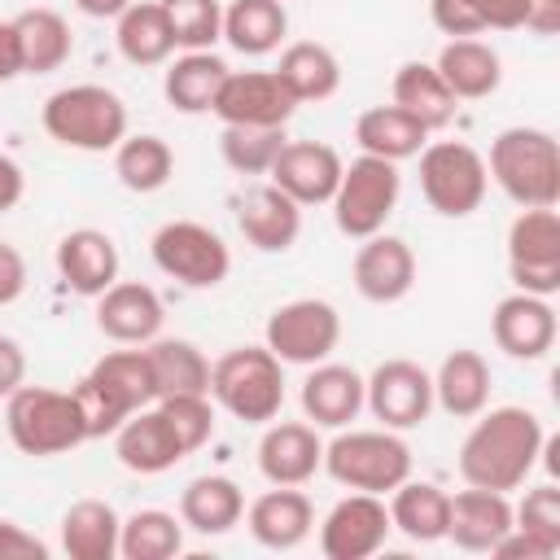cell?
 <instances>
[{"label": "cell", "mask_w": 560, "mask_h": 560, "mask_svg": "<svg viewBox=\"0 0 560 560\" xmlns=\"http://www.w3.org/2000/svg\"><path fill=\"white\" fill-rule=\"evenodd\" d=\"M22 74V52H18V31H13V18L0 22V83L18 79Z\"/></svg>", "instance_id": "f5cc1de1"}, {"label": "cell", "mask_w": 560, "mask_h": 560, "mask_svg": "<svg viewBox=\"0 0 560 560\" xmlns=\"http://www.w3.org/2000/svg\"><path fill=\"white\" fill-rule=\"evenodd\" d=\"M389 525L411 542H442L446 538V512L451 494L438 481H402L389 490Z\"/></svg>", "instance_id": "836d02e7"}, {"label": "cell", "mask_w": 560, "mask_h": 560, "mask_svg": "<svg viewBox=\"0 0 560 560\" xmlns=\"http://www.w3.org/2000/svg\"><path fill=\"white\" fill-rule=\"evenodd\" d=\"M429 376H433V402H438L446 416L472 420L477 411L490 407V363H486L481 350L459 346V350H451V354L438 363V372H429Z\"/></svg>", "instance_id": "83f0119b"}, {"label": "cell", "mask_w": 560, "mask_h": 560, "mask_svg": "<svg viewBox=\"0 0 560 560\" xmlns=\"http://www.w3.org/2000/svg\"><path fill=\"white\" fill-rule=\"evenodd\" d=\"M542 420L529 407H490L472 416L459 442V477L481 490H521L542 455Z\"/></svg>", "instance_id": "6da1fadb"}, {"label": "cell", "mask_w": 560, "mask_h": 560, "mask_svg": "<svg viewBox=\"0 0 560 560\" xmlns=\"http://www.w3.org/2000/svg\"><path fill=\"white\" fill-rule=\"evenodd\" d=\"M525 31L534 35H556L560 31V0H529V22Z\"/></svg>", "instance_id": "db71d44e"}, {"label": "cell", "mask_w": 560, "mask_h": 560, "mask_svg": "<svg viewBox=\"0 0 560 560\" xmlns=\"http://www.w3.org/2000/svg\"><path fill=\"white\" fill-rule=\"evenodd\" d=\"M4 429L9 442L31 459L66 455L79 442H88V420L74 389L26 385V381L4 398Z\"/></svg>", "instance_id": "7a4b0ae2"}, {"label": "cell", "mask_w": 560, "mask_h": 560, "mask_svg": "<svg viewBox=\"0 0 560 560\" xmlns=\"http://www.w3.org/2000/svg\"><path fill=\"white\" fill-rule=\"evenodd\" d=\"M389 101L398 109H407L424 131H442L455 118V109H459L455 92L442 83V74L433 70V61H402L394 70Z\"/></svg>", "instance_id": "4dcf8cb0"}, {"label": "cell", "mask_w": 560, "mask_h": 560, "mask_svg": "<svg viewBox=\"0 0 560 560\" xmlns=\"http://www.w3.org/2000/svg\"><path fill=\"white\" fill-rule=\"evenodd\" d=\"M512 525L542 538L551 551H560V490L551 481L525 490V499L512 503Z\"/></svg>", "instance_id": "bcb514c9"}, {"label": "cell", "mask_w": 560, "mask_h": 560, "mask_svg": "<svg viewBox=\"0 0 560 560\" xmlns=\"http://www.w3.org/2000/svg\"><path fill=\"white\" fill-rule=\"evenodd\" d=\"M490 337L508 359L534 363L556 346V311L547 298L516 289V293L499 298V306L490 315Z\"/></svg>", "instance_id": "44dd1931"}, {"label": "cell", "mask_w": 560, "mask_h": 560, "mask_svg": "<svg viewBox=\"0 0 560 560\" xmlns=\"http://www.w3.org/2000/svg\"><path fill=\"white\" fill-rule=\"evenodd\" d=\"M26 381V350L9 332H0V402Z\"/></svg>", "instance_id": "f907efd6"}, {"label": "cell", "mask_w": 560, "mask_h": 560, "mask_svg": "<svg viewBox=\"0 0 560 560\" xmlns=\"http://www.w3.org/2000/svg\"><path fill=\"white\" fill-rule=\"evenodd\" d=\"M48 556H52V547L39 534L0 516V560H48Z\"/></svg>", "instance_id": "7dc6e473"}, {"label": "cell", "mask_w": 560, "mask_h": 560, "mask_svg": "<svg viewBox=\"0 0 560 560\" xmlns=\"http://www.w3.org/2000/svg\"><path fill=\"white\" fill-rule=\"evenodd\" d=\"M158 407L175 424L188 455L214 438V398L210 394H171V398H158Z\"/></svg>", "instance_id": "f6af8a7d"}, {"label": "cell", "mask_w": 560, "mask_h": 560, "mask_svg": "<svg viewBox=\"0 0 560 560\" xmlns=\"http://www.w3.org/2000/svg\"><path fill=\"white\" fill-rule=\"evenodd\" d=\"M114 175H118V184L127 188V192H158V188H166L171 184V175H175V153H171V144L162 140V136H153V131H140V136H122L118 140V149H114Z\"/></svg>", "instance_id": "60d3db41"}, {"label": "cell", "mask_w": 560, "mask_h": 560, "mask_svg": "<svg viewBox=\"0 0 560 560\" xmlns=\"http://www.w3.org/2000/svg\"><path fill=\"white\" fill-rule=\"evenodd\" d=\"M228 61L210 48H197V52H179L175 61H166V74H162V96L171 109L179 114H210L214 109V96L228 79Z\"/></svg>", "instance_id": "f546056e"}, {"label": "cell", "mask_w": 560, "mask_h": 560, "mask_svg": "<svg viewBox=\"0 0 560 560\" xmlns=\"http://www.w3.org/2000/svg\"><path fill=\"white\" fill-rule=\"evenodd\" d=\"M114 455L127 472H140V477H158V472H171L179 459H188L175 424L162 416L158 402L131 411L118 429H114Z\"/></svg>", "instance_id": "ac0fdd59"}, {"label": "cell", "mask_w": 560, "mask_h": 560, "mask_svg": "<svg viewBox=\"0 0 560 560\" xmlns=\"http://www.w3.org/2000/svg\"><path fill=\"white\" fill-rule=\"evenodd\" d=\"M57 276L79 298H101L118 280V245L101 228H74L57 241Z\"/></svg>", "instance_id": "cb8c5ba5"}, {"label": "cell", "mask_w": 560, "mask_h": 560, "mask_svg": "<svg viewBox=\"0 0 560 560\" xmlns=\"http://www.w3.org/2000/svg\"><path fill=\"white\" fill-rule=\"evenodd\" d=\"M22 293H26V258L9 241H0V306H13Z\"/></svg>", "instance_id": "681fc988"}, {"label": "cell", "mask_w": 560, "mask_h": 560, "mask_svg": "<svg viewBox=\"0 0 560 560\" xmlns=\"http://www.w3.org/2000/svg\"><path fill=\"white\" fill-rule=\"evenodd\" d=\"M490 556H499V560H551L556 551L542 542V538H534V534H525V529H508L494 547H490Z\"/></svg>", "instance_id": "c3c4849f"}, {"label": "cell", "mask_w": 560, "mask_h": 560, "mask_svg": "<svg viewBox=\"0 0 560 560\" xmlns=\"http://www.w3.org/2000/svg\"><path fill=\"white\" fill-rule=\"evenodd\" d=\"M149 354V372H153V394L171 398V394H210V359L184 341V337H153L144 341Z\"/></svg>", "instance_id": "ab89813d"}, {"label": "cell", "mask_w": 560, "mask_h": 560, "mask_svg": "<svg viewBox=\"0 0 560 560\" xmlns=\"http://www.w3.org/2000/svg\"><path fill=\"white\" fill-rule=\"evenodd\" d=\"M293 109L298 101L276 79V70H228L210 114L223 127H284Z\"/></svg>", "instance_id": "9a60e30c"}, {"label": "cell", "mask_w": 560, "mask_h": 560, "mask_svg": "<svg viewBox=\"0 0 560 560\" xmlns=\"http://www.w3.org/2000/svg\"><path fill=\"white\" fill-rule=\"evenodd\" d=\"M210 398L232 420L271 424L284 407V363L267 346H232L210 363Z\"/></svg>", "instance_id": "277c9868"}, {"label": "cell", "mask_w": 560, "mask_h": 560, "mask_svg": "<svg viewBox=\"0 0 560 560\" xmlns=\"http://www.w3.org/2000/svg\"><path fill=\"white\" fill-rule=\"evenodd\" d=\"M166 9L175 48L197 52V48H214L223 39V4L219 0H158Z\"/></svg>", "instance_id": "ee69618b"}, {"label": "cell", "mask_w": 560, "mask_h": 560, "mask_svg": "<svg viewBox=\"0 0 560 560\" xmlns=\"http://www.w3.org/2000/svg\"><path fill=\"white\" fill-rule=\"evenodd\" d=\"M508 276L521 293L551 298L560 289V214L556 206H525L508 223Z\"/></svg>", "instance_id": "8fae6325"}, {"label": "cell", "mask_w": 560, "mask_h": 560, "mask_svg": "<svg viewBox=\"0 0 560 560\" xmlns=\"http://www.w3.org/2000/svg\"><path fill=\"white\" fill-rule=\"evenodd\" d=\"M241 516H245V490L232 477L206 472V477H192L179 494V521H184V529H192L201 538H219V534L236 529Z\"/></svg>", "instance_id": "f1b7e54d"}, {"label": "cell", "mask_w": 560, "mask_h": 560, "mask_svg": "<svg viewBox=\"0 0 560 560\" xmlns=\"http://www.w3.org/2000/svg\"><path fill=\"white\" fill-rule=\"evenodd\" d=\"M486 175L521 210L525 206H556L560 201V144L542 127H503L490 140Z\"/></svg>", "instance_id": "3957f363"}, {"label": "cell", "mask_w": 560, "mask_h": 560, "mask_svg": "<svg viewBox=\"0 0 560 560\" xmlns=\"http://www.w3.org/2000/svg\"><path fill=\"white\" fill-rule=\"evenodd\" d=\"M363 411V376L346 363H311L302 381V416L315 429H346Z\"/></svg>", "instance_id": "d4e9b609"}, {"label": "cell", "mask_w": 560, "mask_h": 560, "mask_svg": "<svg viewBox=\"0 0 560 560\" xmlns=\"http://www.w3.org/2000/svg\"><path fill=\"white\" fill-rule=\"evenodd\" d=\"M236 228L258 254H284L302 236V206L267 179L236 197Z\"/></svg>", "instance_id": "ffe728a7"}, {"label": "cell", "mask_w": 560, "mask_h": 560, "mask_svg": "<svg viewBox=\"0 0 560 560\" xmlns=\"http://www.w3.org/2000/svg\"><path fill=\"white\" fill-rule=\"evenodd\" d=\"M284 140V127H223L219 153L236 175H267Z\"/></svg>", "instance_id": "7bdbcfd3"}, {"label": "cell", "mask_w": 560, "mask_h": 560, "mask_svg": "<svg viewBox=\"0 0 560 560\" xmlns=\"http://www.w3.org/2000/svg\"><path fill=\"white\" fill-rule=\"evenodd\" d=\"M337 341H341V315L324 298H293L276 306L262 328V346L280 363H298V368L324 363L337 350Z\"/></svg>", "instance_id": "7c38bea8"}, {"label": "cell", "mask_w": 560, "mask_h": 560, "mask_svg": "<svg viewBox=\"0 0 560 560\" xmlns=\"http://www.w3.org/2000/svg\"><path fill=\"white\" fill-rule=\"evenodd\" d=\"M122 516L105 499H79L61 512V551L70 560H114Z\"/></svg>", "instance_id": "e575fe53"}, {"label": "cell", "mask_w": 560, "mask_h": 560, "mask_svg": "<svg viewBox=\"0 0 560 560\" xmlns=\"http://www.w3.org/2000/svg\"><path fill=\"white\" fill-rule=\"evenodd\" d=\"M127 4H136V0H74V9H79V13L101 18V22H105V18H118Z\"/></svg>", "instance_id": "11a10c76"}, {"label": "cell", "mask_w": 560, "mask_h": 560, "mask_svg": "<svg viewBox=\"0 0 560 560\" xmlns=\"http://www.w3.org/2000/svg\"><path fill=\"white\" fill-rule=\"evenodd\" d=\"M149 254H153L158 271L179 280L184 289H219L232 271V254H228L223 236L197 219L162 223L149 241Z\"/></svg>", "instance_id": "30bf717a"}, {"label": "cell", "mask_w": 560, "mask_h": 560, "mask_svg": "<svg viewBox=\"0 0 560 560\" xmlns=\"http://www.w3.org/2000/svg\"><path fill=\"white\" fill-rule=\"evenodd\" d=\"M389 529L394 525H389L385 494L350 490L319 521V551H324V560H368L385 547Z\"/></svg>", "instance_id": "5bb4252c"}, {"label": "cell", "mask_w": 560, "mask_h": 560, "mask_svg": "<svg viewBox=\"0 0 560 560\" xmlns=\"http://www.w3.org/2000/svg\"><path fill=\"white\" fill-rule=\"evenodd\" d=\"M402 197V175H398V162H385V158H372V153H359L341 166V179H337V192H332V223L341 236L350 241H363V236H376L385 232L394 206Z\"/></svg>", "instance_id": "ba28073f"}, {"label": "cell", "mask_w": 560, "mask_h": 560, "mask_svg": "<svg viewBox=\"0 0 560 560\" xmlns=\"http://www.w3.org/2000/svg\"><path fill=\"white\" fill-rule=\"evenodd\" d=\"M429 18L451 39H468L481 31H521L529 22V0H429Z\"/></svg>", "instance_id": "74e56055"}, {"label": "cell", "mask_w": 560, "mask_h": 560, "mask_svg": "<svg viewBox=\"0 0 560 560\" xmlns=\"http://www.w3.org/2000/svg\"><path fill=\"white\" fill-rule=\"evenodd\" d=\"M114 39L122 61L131 66H166L175 57V35L166 22V9L158 0H136L114 18Z\"/></svg>", "instance_id": "d590c367"}, {"label": "cell", "mask_w": 560, "mask_h": 560, "mask_svg": "<svg viewBox=\"0 0 560 560\" xmlns=\"http://www.w3.org/2000/svg\"><path fill=\"white\" fill-rule=\"evenodd\" d=\"M341 153L324 140H284V149L276 153L267 179L276 188H284L298 206H328L341 179Z\"/></svg>", "instance_id": "e0dca14e"}, {"label": "cell", "mask_w": 560, "mask_h": 560, "mask_svg": "<svg viewBox=\"0 0 560 560\" xmlns=\"http://www.w3.org/2000/svg\"><path fill=\"white\" fill-rule=\"evenodd\" d=\"M508 529H512V499L508 494L481 490V486H468V490L451 494L446 538L459 551H490Z\"/></svg>", "instance_id": "484cf974"}, {"label": "cell", "mask_w": 560, "mask_h": 560, "mask_svg": "<svg viewBox=\"0 0 560 560\" xmlns=\"http://www.w3.org/2000/svg\"><path fill=\"white\" fill-rule=\"evenodd\" d=\"M74 398H79V407H83L88 438H105V433L114 438V429H118L131 411L158 402L144 346H140V350H109V354H101V359L88 368V376L74 385Z\"/></svg>", "instance_id": "5b68a950"}, {"label": "cell", "mask_w": 560, "mask_h": 560, "mask_svg": "<svg viewBox=\"0 0 560 560\" xmlns=\"http://www.w3.org/2000/svg\"><path fill=\"white\" fill-rule=\"evenodd\" d=\"M433 70L455 92V101H486L503 83V57L486 39H477V35L446 39L442 52H438V61H433Z\"/></svg>", "instance_id": "4316f807"}, {"label": "cell", "mask_w": 560, "mask_h": 560, "mask_svg": "<svg viewBox=\"0 0 560 560\" xmlns=\"http://www.w3.org/2000/svg\"><path fill=\"white\" fill-rule=\"evenodd\" d=\"M18 31V52H22V74H52L70 61L74 52V35L70 22L57 9H22L13 18Z\"/></svg>", "instance_id": "d6a6232c"}, {"label": "cell", "mask_w": 560, "mask_h": 560, "mask_svg": "<svg viewBox=\"0 0 560 560\" xmlns=\"http://www.w3.org/2000/svg\"><path fill=\"white\" fill-rule=\"evenodd\" d=\"M363 407L381 420V429H416L433 411V376L416 359H385L363 376Z\"/></svg>", "instance_id": "4fadbf2b"}, {"label": "cell", "mask_w": 560, "mask_h": 560, "mask_svg": "<svg viewBox=\"0 0 560 560\" xmlns=\"http://www.w3.org/2000/svg\"><path fill=\"white\" fill-rule=\"evenodd\" d=\"M319 468L346 490L389 494L411 477V446L394 429H337Z\"/></svg>", "instance_id": "52a82bcc"}, {"label": "cell", "mask_w": 560, "mask_h": 560, "mask_svg": "<svg viewBox=\"0 0 560 560\" xmlns=\"http://www.w3.org/2000/svg\"><path fill=\"white\" fill-rule=\"evenodd\" d=\"M184 551V521L162 508H140L118 529L122 560H175Z\"/></svg>", "instance_id": "b9f144b4"}, {"label": "cell", "mask_w": 560, "mask_h": 560, "mask_svg": "<svg viewBox=\"0 0 560 560\" xmlns=\"http://www.w3.org/2000/svg\"><path fill=\"white\" fill-rule=\"evenodd\" d=\"M350 280L363 302L394 306L416 289V254L402 236H389V232L363 236V245L354 249V262H350Z\"/></svg>", "instance_id": "2e32d148"}, {"label": "cell", "mask_w": 560, "mask_h": 560, "mask_svg": "<svg viewBox=\"0 0 560 560\" xmlns=\"http://www.w3.org/2000/svg\"><path fill=\"white\" fill-rule=\"evenodd\" d=\"M22 192H26L22 166H18L9 153H0V214H9V210L22 201Z\"/></svg>", "instance_id": "816d5d0a"}, {"label": "cell", "mask_w": 560, "mask_h": 560, "mask_svg": "<svg viewBox=\"0 0 560 560\" xmlns=\"http://www.w3.org/2000/svg\"><path fill=\"white\" fill-rule=\"evenodd\" d=\"M241 521L249 525V538L258 547H267V551H293V547H302L311 538L315 508L302 494V486H271V490H262L245 508Z\"/></svg>", "instance_id": "603a6c76"}, {"label": "cell", "mask_w": 560, "mask_h": 560, "mask_svg": "<svg viewBox=\"0 0 560 560\" xmlns=\"http://www.w3.org/2000/svg\"><path fill=\"white\" fill-rule=\"evenodd\" d=\"M324 464V438L311 420H271L258 438V472L271 486H306Z\"/></svg>", "instance_id": "d6986e66"}, {"label": "cell", "mask_w": 560, "mask_h": 560, "mask_svg": "<svg viewBox=\"0 0 560 560\" xmlns=\"http://www.w3.org/2000/svg\"><path fill=\"white\" fill-rule=\"evenodd\" d=\"M420 192L446 219H468L490 188L486 158L464 140H433L420 153Z\"/></svg>", "instance_id": "9c48e42d"}, {"label": "cell", "mask_w": 560, "mask_h": 560, "mask_svg": "<svg viewBox=\"0 0 560 560\" xmlns=\"http://www.w3.org/2000/svg\"><path fill=\"white\" fill-rule=\"evenodd\" d=\"M354 140L363 153L372 158H385V162H402V158H416L424 144H429V131L407 114L398 109L394 101L389 105H372L354 118Z\"/></svg>", "instance_id": "f35d334b"}, {"label": "cell", "mask_w": 560, "mask_h": 560, "mask_svg": "<svg viewBox=\"0 0 560 560\" xmlns=\"http://www.w3.org/2000/svg\"><path fill=\"white\" fill-rule=\"evenodd\" d=\"M289 13L284 0H232L223 4V39L241 57H267L284 44Z\"/></svg>", "instance_id": "8d00e7d4"}, {"label": "cell", "mask_w": 560, "mask_h": 560, "mask_svg": "<svg viewBox=\"0 0 560 560\" xmlns=\"http://www.w3.org/2000/svg\"><path fill=\"white\" fill-rule=\"evenodd\" d=\"M276 79L289 88V96L298 105L306 101H328L337 88H341V61L328 44L319 39H298V44H284L280 48V61H276Z\"/></svg>", "instance_id": "1f68e13d"}, {"label": "cell", "mask_w": 560, "mask_h": 560, "mask_svg": "<svg viewBox=\"0 0 560 560\" xmlns=\"http://www.w3.org/2000/svg\"><path fill=\"white\" fill-rule=\"evenodd\" d=\"M44 131L79 153H114L127 136V101L105 83H70L44 101Z\"/></svg>", "instance_id": "8992f818"}, {"label": "cell", "mask_w": 560, "mask_h": 560, "mask_svg": "<svg viewBox=\"0 0 560 560\" xmlns=\"http://www.w3.org/2000/svg\"><path fill=\"white\" fill-rule=\"evenodd\" d=\"M96 302V328L118 341V346H144L153 337H162V324H166V306L162 298L140 284V280H114Z\"/></svg>", "instance_id": "7402d4cb"}]
</instances>
